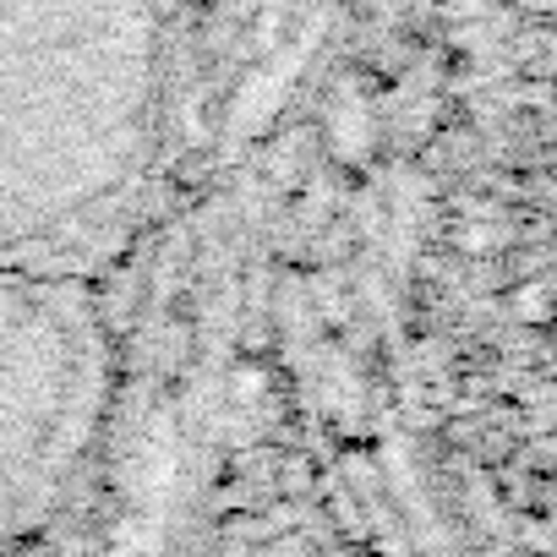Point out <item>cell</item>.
<instances>
[{"instance_id": "cell-2", "label": "cell", "mask_w": 557, "mask_h": 557, "mask_svg": "<svg viewBox=\"0 0 557 557\" xmlns=\"http://www.w3.org/2000/svg\"><path fill=\"white\" fill-rule=\"evenodd\" d=\"M104 405V350L66 268L0 262V546L55 519Z\"/></svg>"}, {"instance_id": "cell-1", "label": "cell", "mask_w": 557, "mask_h": 557, "mask_svg": "<svg viewBox=\"0 0 557 557\" xmlns=\"http://www.w3.org/2000/svg\"><path fill=\"white\" fill-rule=\"evenodd\" d=\"M153 104V0H0V262L66 268L126 197Z\"/></svg>"}]
</instances>
